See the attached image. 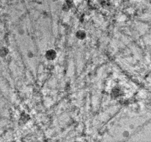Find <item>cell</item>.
Returning <instances> with one entry per match:
<instances>
[{
    "label": "cell",
    "instance_id": "obj_1",
    "mask_svg": "<svg viewBox=\"0 0 151 142\" xmlns=\"http://www.w3.org/2000/svg\"><path fill=\"white\" fill-rule=\"evenodd\" d=\"M57 52L53 49H49L46 51L45 56L47 60L49 61H53L57 57Z\"/></svg>",
    "mask_w": 151,
    "mask_h": 142
},
{
    "label": "cell",
    "instance_id": "obj_2",
    "mask_svg": "<svg viewBox=\"0 0 151 142\" xmlns=\"http://www.w3.org/2000/svg\"><path fill=\"white\" fill-rule=\"evenodd\" d=\"M87 33L83 29H79L75 33V37L80 40H83L87 37Z\"/></svg>",
    "mask_w": 151,
    "mask_h": 142
},
{
    "label": "cell",
    "instance_id": "obj_3",
    "mask_svg": "<svg viewBox=\"0 0 151 142\" xmlns=\"http://www.w3.org/2000/svg\"><path fill=\"white\" fill-rule=\"evenodd\" d=\"M8 53V50L6 48H3L1 49V56H6Z\"/></svg>",
    "mask_w": 151,
    "mask_h": 142
}]
</instances>
